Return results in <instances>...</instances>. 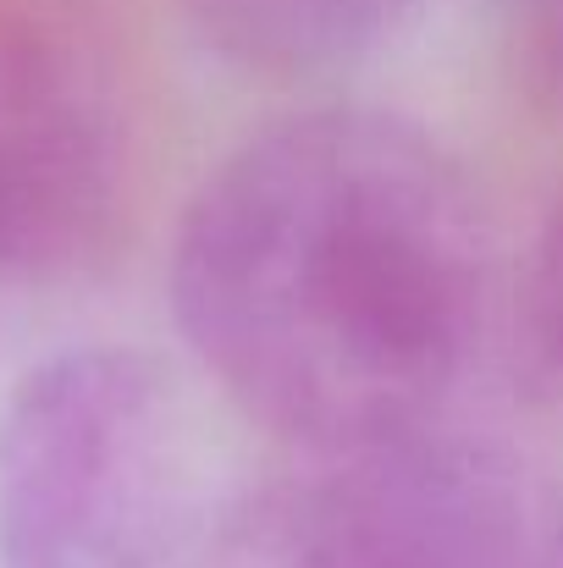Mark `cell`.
Instances as JSON below:
<instances>
[{
	"instance_id": "6da1fadb",
	"label": "cell",
	"mask_w": 563,
	"mask_h": 568,
	"mask_svg": "<svg viewBox=\"0 0 563 568\" xmlns=\"http://www.w3.org/2000/svg\"><path fill=\"white\" fill-rule=\"evenodd\" d=\"M486 298V221L403 116L332 105L243 139L188 199L172 315L221 392L304 453L425 430Z\"/></svg>"
},
{
	"instance_id": "7a4b0ae2",
	"label": "cell",
	"mask_w": 563,
	"mask_h": 568,
	"mask_svg": "<svg viewBox=\"0 0 563 568\" xmlns=\"http://www.w3.org/2000/svg\"><path fill=\"white\" fill-rule=\"evenodd\" d=\"M188 497L172 381L128 348H72L0 414V568H161Z\"/></svg>"
},
{
	"instance_id": "3957f363",
	"label": "cell",
	"mask_w": 563,
	"mask_h": 568,
	"mask_svg": "<svg viewBox=\"0 0 563 568\" xmlns=\"http://www.w3.org/2000/svg\"><path fill=\"white\" fill-rule=\"evenodd\" d=\"M204 568H536L520 503L486 453L409 430L310 453L249 491Z\"/></svg>"
},
{
	"instance_id": "277c9868",
	"label": "cell",
	"mask_w": 563,
	"mask_h": 568,
	"mask_svg": "<svg viewBox=\"0 0 563 568\" xmlns=\"http://www.w3.org/2000/svg\"><path fill=\"white\" fill-rule=\"evenodd\" d=\"M122 204V116L100 67L44 22H0V271L94 254Z\"/></svg>"
},
{
	"instance_id": "5b68a950",
	"label": "cell",
	"mask_w": 563,
	"mask_h": 568,
	"mask_svg": "<svg viewBox=\"0 0 563 568\" xmlns=\"http://www.w3.org/2000/svg\"><path fill=\"white\" fill-rule=\"evenodd\" d=\"M420 0H193L204 33L254 72H326L381 44Z\"/></svg>"
},
{
	"instance_id": "8992f818",
	"label": "cell",
	"mask_w": 563,
	"mask_h": 568,
	"mask_svg": "<svg viewBox=\"0 0 563 568\" xmlns=\"http://www.w3.org/2000/svg\"><path fill=\"white\" fill-rule=\"evenodd\" d=\"M520 332L531 359L563 381V210L542 226L531 248L525 287H520Z\"/></svg>"
},
{
	"instance_id": "52a82bcc",
	"label": "cell",
	"mask_w": 563,
	"mask_h": 568,
	"mask_svg": "<svg viewBox=\"0 0 563 568\" xmlns=\"http://www.w3.org/2000/svg\"><path fill=\"white\" fill-rule=\"evenodd\" d=\"M509 11H514L525 72L553 105H563V0H509Z\"/></svg>"
},
{
	"instance_id": "ba28073f",
	"label": "cell",
	"mask_w": 563,
	"mask_h": 568,
	"mask_svg": "<svg viewBox=\"0 0 563 568\" xmlns=\"http://www.w3.org/2000/svg\"><path fill=\"white\" fill-rule=\"evenodd\" d=\"M536 568H563V508L553 519V530L542 536V547H536Z\"/></svg>"
}]
</instances>
